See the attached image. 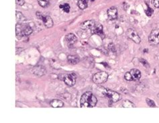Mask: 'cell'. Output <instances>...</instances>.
<instances>
[{
  "label": "cell",
  "mask_w": 159,
  "mask_h": 123,
  "mask_svg": "<svg viewBox=\"0 0 159 123\" xmlns=\"http://www.w3.org/2000/svg\"><path fill=\"white\" fill-rule=\"evenodd\" d=\"M15 32L17 37H19L18 38H21L23 37H26L31 34L32 32V29L30 26L27 24H17Z\"/></svg>",
  "instance_id": "obj_1"
},
{
  "label": "cell",
  "mask_w": 159,
  "mask_h": 123,
  "mask_svg": "<svg viewBox=\"0 0 159 123\" xmlns=\"http://www.w3.org/2000/svg\"><path fill=\"white\" fill-rule=\"evenodd\" d=\"M102 94L103 97H107L111 102H116L120 99V96L118 93L112 91V90H108V89L103 88Z\"/></svg>",
  "instance_id": "obj_2"
},
{
  "label": "cell",
  "mask_w": 159,
  "mask_h": 123,
  "mask_svg": "<svg viewBox=\"0 0 159 123\" xmlns=\"http://www.w3.org/2000/svg\"><path fill=\"white\" fill-rule=\"evenodd\" d=\"M108 74L105 71H100L96 73L93 77V81L96 84H102L108 80Z\"/></svg>",
  "instance_id": "obj_3"
},
{
  "label": "cell",
  "mask_w": 159,
  "mask_h": 123,
  "mask_svg": "<svg viewBox=\"0 0 159 123\" xmlns=\"http://www.w3.org/2000/svg\"><path fill=\"white\" fill-rule=\"evenodd\" d=\"M126 36H127L129 39L132 40V41H134V42L135 43H136V44H139V43H140V37L138 36L136 31H135L134 29H128V30L126 31Z\"/></svg>",
  "instance_id": "obj_4"
},
{
  "label": "cell",
  "mask_w": 159,
  "mask_h": 123,
  "mask_svg": "<svg viewBox=\"0 0 159 123\" xmlns=\"http://www.w3.org/2000/svg\"><path fill=\"white\" fill-rule=\"evenodd\" d=\"M36 16H38V18L40 20H43L44 24L45 25V26L46 28H51L53 26V21L52 20V18L49 16H44L42 13L36 12Z\"/></svg>",
  "instance_id": "obj_5"
},
{
  "label": "cell",
  "mask_w": 159,
  "mask_h": 123,
  "mask_svg": "<svg viewBox=\"0 0 159 123\" xmlns=\"http://www.w3.org/2000/svg\"><path fill=\"white\" fill-rule=\"evenodd\" d=\"M149 40L150 43L154 45L159 44V30H154L150 32L149 37Z\"/></svg>",
  "instance_id": "obj_6"
},
{
  "label": "cell",
  "mask_w": 159,
  "mask_h": 123,
  "mask_svg": "<svg viewBox=\"0 0 159 123\" xmlns=\"http://www.w3.org/2000/svg\"><path fill=\"white\" fill-rule=\"evenodd\" d=\"M91 94L92 93L91 91H87L81 96L80 100L81 108H89V100Z\"/></svg>",
  "instance_id": "obj_7"
},
{
  "label": "cell",
  "mask_w": 159,
  "mask_h": 123,
  "mask_svg": "<svg viewBox=\"0 0 159 123\" xmlns=\"http://www.w3.org/2000/svg\"><path fill=\"white\" fill-rule=\"evenodd\" d=\"M64 81L68 86H73L76 82V75L75 73H70L64 77Z\"/></svg>",
  "instance_id": "obj_8"
},
{
  "label": "cell",
  "mask_w": 159,
  "mask_h": 123,
  "mask_svg": "<svg viewBox=\"0 0 159 123\" xmlns=\"http://www.w3.org/2000/svg\"><path fill=\"white\" fill-rule=\"evenodd\" d=\"M65 40L67 41V44L69 47H72L75 43L77 40V38L76 37V36L75 34L72 33L68 34L66 35L65 37Z\"/></svg>",
  "instance_id": "obj_9"
},
{
  "label": "cell",
  "mask_w": 159,
  "mask_h": 123,
  "mask_svg": "<svg viewBox=\"0 0 159 123\" xmlns=\"http://www.w3.org/2000/svg\"><path fill=\"white\" fill-rule=\"evenodd\" d=\"M95 24H96V22L93 20H87L81 24V28L83 30H89V29L91 30Z\"/></svg>",
  "instance_id": "obj_10"
},
{
  "label": "cell",
  "mask_w": 159,
  "mask_h": 123,
  "mask_svg": "<svg viewBox=\"0 0 159 123\" xmlns=\"http://www.w3.org/2000/svg\"><path fill=\"white\" fill-rule=\"evenodd\" d=\"M32 72H33V73L34 75L40 77V76H43V75L45 74L46 69L44 67L39 65L35 67L33 69V70H32Z\"/></svg>",
  "instance_id": "obj_11"
},
{
  "label": "cell",
  "mask_w": 159,
  "mask_h": 123,
  "mask_svg": "<svg viewBox=\"0 0 159 123\" xmlns=\"http://www.w3.org/2000/svg\"><path fill=\"white\" fill-rule=\"evenodd\" d=\"M108 15L110 20H113L117 18L118 16V9L115 7H112L108 10Z\"/></svg>",
  "instance_id": "obj_12"
},
{
  "label": "cell",
  "mask_w": 159,
  "mask_h": 123,
  "mask_svg": "<svg viewBox=\"0 0 159 123\" xmlns=\"http://www.w3.org/2000/svg\"><path fill=\"white\" fill-rule=\"evenodd\" d=\"M91 30L93 34L101 35L103 34V26H102V24H96L94 25L93 27L91 29Z\"/></svg>",
  "instance_id": "obj_13"
},
{
  "label": "cell",
  "mask_w": 159,
  "mask_h": 123,
  "mask_svg": "<svg viewBox=\"0 0 159 123\" xmlns=\"http://www.w3.org/2000/svg\"><path fill=\"white\" fill-rule=\"evenodd\" d=\"M132 77V79L134 81H138L139 80L140 78H141V73L139 70L136 69H131L130 72Z\"/></svg>",
  "instance_id": "obj_14"
},
{
  "label": "cell",
  "mask_w": 159,
  "mask_h": 123,
  "mask_svg": "<svg viewBox=\"0 0 159 123\" xmlns=\"http://www.w3.org/2000/svg\"><path fill=\"white\" fill-rule=\"evenodd\" d=\"M68 63L71 64V65H76L77 64L79 61V57L76 55H69L67 57Z\"/></svg>",
  "instance_id": "obj_15"
},
{
  "label": "cell",
  "mask_w": 159,
  "mask_h": 123,
  "mask_svg": "<svg viewBox=\"0 0 159 123\" xmlns=\"http://www.w3.org/2000/svg\"><path fill=\"white\" fill-rule=\"evenodd\" d=\"M50 105L53 108H61L63 106V102L60 100H53L50 103Z\"/></svg>",
  "instance_id": "obj_16"
},
{
  "label": "cell",
  "mask_w": 159,
  "mask_h": 123,
  "mask_svg": "<svg viewBox=\"0 0 159 123\" xmlns=\"http://www.w3.org/2000/svg\"><path fill=\"white\" fill-rule=\"evenodd\" d=\"M97 100L96 96L91 94V96H90L89 100V108H93V107L95 106L97 104Z\"/></svg>",
  "instance_id": "obj_17"
},
{
  "label": "cell",
  "mask_w": 159,
  "mask_h": 123,
  "mask_svg": "<svg viewBox=\"0 0 159 123\" xmlns=\"http://www.w3.org/2000/svg\"><path fill=\"white\" fill-rule=\"evenodd\" d=\"M89 0H79L77 5L79 8L81 9H84L87 7Z\"/></svg>",
  "instance_id": "obj_18"
},
{
  "label": "cell",
  "mask_w": 159,
  "mask_h": 123,
  "mask_svg": "<svg viewBox=\"0 0 159 123\" xmlns=\"http://www.w3.org/2000/svg\"><path fill=\"white\" fill-rule=\"evenodd\" d=\"M122 106L124 108H135L136 106L132 102H131L130 101L126 100L122 104Z\"/></svg>",
  "instance_id": "obj_19"
},
{
  "label": "cell",
  "mask_w": 159,
  "mask_h": 123,
  "mask_svg": "<svg viewBox=\"0 0 159 123\" xmlns=\"http://www.w3.org/2000/svg\"><path fill=\"white\" fill-rule=\"evenodd\" d=\"M16 19L18 22H23L26 20L24 15L21 12H16Z\"/></svg>",
  "instance_id": "obj_20"
},
{
  "label": "cell",
  "mask_w": 159,
  "mask_h": 123,
  "mask_svg": "<svg viewBox=\"0 0 159 123\" xmlns=\"http://www.w3.org/2000/svg\"><path fill=\"white\" fill-rule=\"evenodd\" d=\"M60 8L62 9V10L66 13H68L70 11V6L68 3H65V4L60 5Z\"/></svg>",
  "instance_id": "obj_21"
},
{
  "label": "cell",
  "mask_w": 159,
  "mask_h": 123,
  "mask_svg": "<svg viewBox=\"0 0 159 123\" xmlns=\"http://www.w3.org/2000/svg\"><path fill=\"white\" fill-rule=\"evenodd\" d=\"M39 5L43 8H45L49 5V0H38Z\"/></svg>",
  "instance_id": "obj_22"
},
{
  "label": "cell",
  "mask_w": 159,
  "mask_h": 123,
  "mask_svg": "<svg viewBox=\"0 0 159 123\" xmlns=\"http://www.w3.org/2000/svg\"><path fill=\"white\" fill-rule=\"evenodd\" d=\"M146 103L147 104L149 105V106L150 107H152V108H154V107L156 106V105H155V102L153 100H150V99H149V98H147L146 100Z\"/></svg>",
  "instance_id": "obj_23"
},
{
  "label": "cell",
  "mask_w": 159,
  "mask_h": 123,
  "mask_svg": "<svg viewBox=\"0 0 159 123\" xmlns=\"http://www.w3.org/2000/svg\"><path fill=\"white\" fill-rule=\"evenodd\" d=\"M124 78H125V79H126V80H127V81H132V80H133V79H132V75H131V73H130V72H127V73H125Z\"/></svg>",
  "instance_id": "obj_24"
},
{
  "label": "cell",
  "mask_w": 159,
  "mask_h": 123,
  "mask_svg": "<svg viewBox=\"0 0 159 123\" xmlns=\"http://www.w3.org/2000/svg\"><path fill=\"white\" fill-rule=\"evenodd\" d=\"M153 12H154L153 9H152V8H150V7H148V9H147L146 11V15L150 17L152 15Z\"/></svg>",
  "instance_id": "obj_25"
},
{
  "label": "cell",
  "mask_w": 159,
  "mask_h": 123,
  "mask_svg": "<svg viewBox=\"0 0 159 123\" xmlns=\"http://www.w3.org/2000/svg\"><path fill=\"white\" fill-rule=\"evenodd\" d=\"M140 61L141 63L142 64L144 67H149V63H148V61H147L146 59H141L140 60Z\"/></svg>",
  "instance_id": "obj_26"
},
{
  "label": "cell",
  "mask_w": 159,
  "mask_h": 123,
  "mask_svg": "<svg viewBox=\"0 0 159 123\" xmlns=\"http://www.w3.org/2000/svg\"><path fill=\"white\" fill-rule=\"evenodd\" d=\"M109 49L111 51L114 52V53H115V46H114V44H113V43H110V44H109Z\"/></svg>",
  "instance_id": "obj_27"
},
{
  "label": "cell",
  "mask_w": 159,
  "mask_h": 123,
  "mask_svg": "<svg viewBox=\"0 0 159 123\" xmlns=\"http://www.w3.org/2000/svg\"><path fill=\"white\" fill-rule=\"evenodd\" d=\"M15 2H16L17 4L19 5V6H24L25 3V2L24 1V0H15Z\"/></svg>",
  "instance_id": "obj_28"
},
{
  "label": "cell",
  "mask_w": 159,
  "mask_h": 123,
  "mask_svg": "<svg viewBox=\"0 0 159 123\" xmlns=\"http://www.w3.org/2000/svg\"><path fill=\"white\" fill-rule=\"evenodd\" d=\"M153 3H154V6H155V8H159V0H154Z\"/></svg>",
  "instance_id": "obj_29"
},
{
  "label": "cell",
  "mask_w": 159,
  "mask_h": 123,
  "mask_svg": "<svg viewBox=\"0 0 159 123\" xmlns=\"http://www.w3.org/2000/svg\"><path fill=\"white\" fill-rule=\"evenodd\" d=\"M158 97L159 98V94H158Z\"/></svg>",
  "instance_id": "obj_30"
}]
</instances>
